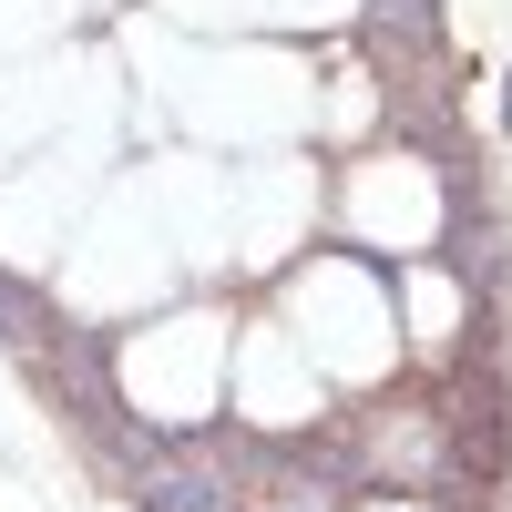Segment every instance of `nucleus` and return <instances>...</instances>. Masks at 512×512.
<instances>
[{
  "label": "nucleus",
  "mask_w": 512,
  "mask_h": 512,
  "mask_svg": "<svg viewBox=\"0 0 512 512\" xmlns=\"http://www.w3.org/2000/svg\"><path fill=\"white\" fill-rule=\"evenodd\" d=\"M369 41H400V52H431V41H441V0H369Z\"/></svg>",
  "instance_id": "obj_1"
}]
</instances>
